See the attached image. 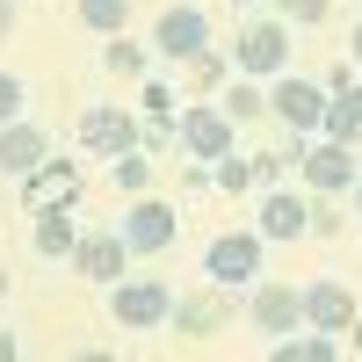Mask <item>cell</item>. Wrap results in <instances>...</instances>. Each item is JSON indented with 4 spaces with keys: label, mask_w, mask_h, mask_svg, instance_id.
<instances>
[{
    "label": "cell",
    "mask_w": 362,
    "mask_h": 362,
    "mask_svg": "<svg viewBox=\"0 0 362 362\" xmlns=\"http://www.w3.org/2000/svg\"><path fill=\"white\" fill-rule=\"evenodd\" d=\"M167 312H174V290L160 276H116L109 283V319L124 334H153V326H167Z\"/></svg>",
    "instance_id": "cell-1"
},
{
    "label": "cell",
    "mask_w": 362,
    "mask_h": 362,
    "mask_svg": "<svg viewBox=\"0 0 362 362\" xmlns=\"http://www.w3.org/2000/svg\"><path fill=\"white\" fill-rule=\"evenodd\" d=\"M232 58H239L247 80H276V73H290V29L283 22H247L232 37Z\"/></svg>",
    "instance_id": "cell-2"
},
{
    "label": "cell",
    "mask_w": 362,
    "mask_h": 362,
    "mask_svg": "<svg viewBox=\"0 0 362 362\" xmlns=\"http://www.w3.org/2000/svg\"><path fill=\"white\" fill-rule=\"evenodd\" d=\"M203 276L210 283H254L261 276V232H218V239H210V247H203Z\"/></svg>",
    "instance_id": "cell-3"
},
{
    "label": "cell",
    "mask_w": 362,
    "mask_h": 362,
    "mask_svg": "<svg viewBox=\"0 0 362 362\" xmlns=\"http://www.w3.org/2000/svg\"><path fill=\"white\" fill-rule=\"evenodd\" d=\"M124 247L131 254H160V247H174V232H181V218H174V203H160V196H131V210H124Z\"/></svg>",
    "instance_id": "cell-4"
},
{
    "label": "cell",
    "mask_w": 362,
    "mask_h": 362,
    "mask_svg": "<svg viewBox=\"0 0 362 362\" xmlns=\"http://www.w3.org/2000/svg\"><path fill=\"white\" fill-rule=\"evenodd\" d=\"M268 109H276L283 124L305 138V131H319V116H326V87L297 80V73H276V87H268Z\"/></svg>",
    "instance_id": "cell-5"
},
{
    "label": "cell",
    "mask_w": 362,
    "mask_h": 362,
    "mask_svg": "<svg viewBox=\"0 0 362 362\" xmlns=\"http://www.w3.org/2000/svg\"><path fill=\"white\" fill-rule=\"evenodd\" d=\"M297 167H305V181L319 196H341V189H355V145H341V138H319L312 153H297Z\"/></svg>",
    "instance_id": "cell-6"
},
{
    "label": "cell",
    "mask_w": 362,
    "mask_h": 362,
    "mask_svg": "<svg viewBox=\"0 0 362 362\" xmlns=\"http://www.w3.org/2000/svg\"><path fill=\"white\" fill-rule=\"evenodd\" d=\"M225 319H232V305H225V283H210V290H196V297H174V312H167V326H174V334H189V341L225 334Z\"/></svg>",
    "instance_id": "cell-7"
},
{
    "label": "cell",
    "mask_w": 362,
    "mask_h": 362,
    "mask_svg": "<svg viewBox=\"0 0 362 362\" xmlns=\"http://www.w3.org/2000/svg\"><path fill=\"white\" fill-rule=\"evenodd\" d=\"M174 138L189 145L196 160H218V153H232V116H225L218 102H196V109H181V124H174Z\"/></svg>",
    "instance_id": "cell-8"
},
{
    "label": "cell",
    "mask_w": 362,
    "mask_h": 362,
    "mask_svg": "<svg viewBox=\"0 0 362 362\" xmlns=\"http://www.w3.org/2000/svg\"><path fill=\"white\" fill-rule=\"evenodd\" d=\"M80 145H87L95 160L131 153V145H138V116H131V109H87V116H80Z\"/></svg>",
    "instance_id": "cell-9"
},
{
    "label": "cell",
    "mask_w": 362,
    "mask_h": 362,
    "mask_svg": "<svg viewBox=\"0 0 362 362\" xmlns=\"http://www.w3.org/2000/svg\"><path fill=\"white\" fill-rule=\"evenodd\" d=\"M66 261L80 268L87 283H116V276H124V261H131V247H124V232H80Z\"/></svg>",
    "instance_id": "cell-10"
},
{
    "label": "cell",
    "mask_w": 362,
    "mask_h": 362,
    "mask_svg": "<svg viewBox=\"0 0 362 362\" xmlns=\"http://www.w3.org/2000/svg\"><path fill=\"white\" fill-rule=\"evenodd\" d=\"M247 319L261 326V334H290V326H305V290H290V283H254Z\"/></svg>",
    "instance_id": "cell-11"
},
{
    "label": "cell",
    "mask_w": 362,
    "mask_h": 362,
    "mask_svg": "<svg viewBox=\"0 0 362 362\" xmlns=\"http://www.w3.org/2000/svg\"><path fill=\"white\" fill-rule=\"evenodd\" d=\"M153 44H160V58L203 51V44H210V15H203V8H167V15L153 22Z\"/></svg>",
    "instance_id": "cell-12"
},
{
    "label": "cell",
    "mask_w": 362,
    "mask_h": 362,
    "mask_svg": "<svg viewBox=\"0 0 362 362\" xmlns=\"http://www.w3.org/2000/svg\"><path fill=\"white\" fill-rule=\"evenodd\" d=\"M51 160V138L37 131V124H22V116H15V124H0V174H37Z\"/></svg>",
    "instance_id": "cell-13"
},
{
    "label": "cell",
    "mask_w": 362,
    "mask_h": 362,
    "mask_svg": "<svg viewBox=\"0 0 362 362\" xmlns=\"http://www.w3.org/2000/svg\"><path fill=\"white\" fill-rule=\"evenodd\" d=\"M348 319H355V297H348V283H334V276H319L312 290H305V326H319V334H348Z\"/></svg>",
    "instance_id": "cell-14"
},
{
    "label": "cell",
    "mask_w": 362,
    "mask_h": 362,
    "mask_svg": "<svg viewBox=\"0 0 362 362\" xmlns=\"http://www.w3.org/2000/svg\"><path fill=\"white\" fill-rule=\"evenodd\" d=\"M319 131H326V138H341V145H362V80H355V73L334 87V95H326Z\"/></svg>",
    "instance_id": "cell-15"
},
{
    "label": "cell",
    "mask_w": 362,
    "mask_h": 362,
    "mask_svg": "<svg viewBox=\"0 0 362 362\" xmlns=\"http://www.w3.org/2000/svg\"><path fill=\"white\" fill-rule=\"evenodd\" d=\"M261 239H305V196L268 189L261 196Z\"/></svg>",
    "instance_id": "cell-16"
},
{
    "label": "cell",
    "mask_w": 362,
    "mask_h": 362,
    "mask_svg": "<svg viewBox=\"0 0 362 362\" xmlns=\"http://www.w3.org/2000/svg\"><path fill=\"white\" fill-rule=\"evenodd\" d=\"M73 239H80V225H73V218H66L58 203H51V210H37V254H44V261L73 254Z\"/></svg>",
    "instance_id": "cell-17"
},
{
    "label": "cell",
    "mask_w": 362,
    "mask_h": 362,
    "mask_svg": "<svg viewBox=\"0 0 362 362\" xmlns=\"http://www.w3.org/2000/svg\"><path fill=\"white\" fill-rule=\"evenodd\" d=\"M181 73H189V95H210V87H225V51H189L181 58Z\"/></svg>",
    "instance_id": "cell-18"
},
{
    "label": "cell",
    "mask_w": 362,
    "mask_h": 362,
    "mask_svg": "<svg viewBox=\"0 0 362 362\" xmlns=\"http://www.w3.org/2000/svg\"><path fill=\"white\" fill-rule=\"evenodd\" d=\"M80 22L102 29V37H116V29L131 22V0H80Z\"/></svg>",
    "instance_id": "cell-19"
},
{
    "label": "cell",
    "mask_w": 362,
    "mask_h": 362,
    "mask_svg": "<svg viewBox=\"0 0 362 362\" xmlns=\"http://www.w3.org/2000/svg\"><path fill=\"white\" fill-rule=\"evenodd\" d=\"M254 181V160H232V153H218L210 160V189H225V196H239Z\"/></svg>",
    "instance_id": "cell-20"
},
{
    "label": "cell",
    "mask_w": 362,
    "mask_h": 362,
    "mask_svg": "<svg viewBox=\"0 0 362 362\" xmlns=\"http://www.w3.org/2000/svg\"><path fill=\"white\" fill-rule=\"evenodd\" d=\"M218 109L232 116V124H247V116H261V109H268V95H261V87H254V80H239V87H232V95H225Z\"/></svg>",
    "instance_id": "cell-21"
},
{
    "label": "cell",
    "mask_w": 362,
    "mask_h": 362,
    "mask_svg": "<svg viewBox=\"0 0 362 362\" xmlns=\"http://www.w3.org/2000/svg\"><path fill=\"white\" fill-rule=\"evenodd\" d=\"M145 181H153V167L138 160V145H131V153H116V189H131V196H145Z\"/></svg>",
    "instance_id": "cell-22"
},
{
    "label": "cell",
    "mask_w": 362,
    "mask_h": 362,
    "mask_svg": "<svg viewBox=\"0 0 362 362\" xmlns=\"http://www.w3.org/2000/svg\"><path fill=\"white\" fill-rule=\"evenodd\" d=\"M348 218H341V210H334V196H319V203H305V232H319V239H334Z\"/></svg>",
    "instance_id": "cell-23"
},
{
    "label": "cell",
    "mask_w": 362,
    "mask_h": 362,
    "mask_svg": "<svg viewBox=\"0 0 362 362\" xmlns=\"http://www.w3.org/2000/svg\"><path fill=\"white\" fill-rule=\"evenodd\" d=\"M102 58H109V73H145V51H138V44H124V29L109 37V51H102Z\"/></svg>",
    "instance_id": "cell-24"
},
{
    "label": "cell",
    "mask_w": 362,
    "mask_h": 362,
    "mask_svg": "<svg viewBox=\"0 0 362 362\" xmlns=\"http://www.w3.org/2000/svg\"><path fill=\"white\" fill-rule=\"evenodd\" d=\"M15 116H22V80L0 73V124H15Z\"/></svg>",
    "instance_id": "cell-25"
},
{
    "label": "cell",
    "mask_w": 362,
    "mask_h": 362,
    "mask_svg": "<svg viewBox=\"0 0 362 362\" xmlns=\"http://www.w3.org/2000/svg\"><path fill=\"white\" fill-rule=\"evenodd\" d=\"M290 22H326V0H283Z\"/></svg>",
    "instance_id": "cell-26"
},
{
    "label": "cell",
    "mask_w": 362,
    "mask_h": 362,
    "mask_svg": "<svg viewBox=\"0 0 362 362\" xmlns=\"http://www.w3.org/2000/svg\"><path fill=\"white\" fill-rule=\"evenodd\" d=\"M254 181H268V189H276V181H283V153H254Z\"/></svg>",
    "instance_id": "cell-27"
},
{
    "label": "cell",
    "mask_w": 362,
    "mask_h": 362,
    "mask_svg": "<svg viewBox=\"0 0 362 362\" xmlns=\"http://www.w3.org/2000/svg\"><path fill=\"white\" fill-rule=\"evenodd\" d=\"M15 37V0H0V44Z\"/></svg>",
    "instance_id": "cell-28"
},
{
    "label": "cell",
    "mask_w": 362,
    "mask_h": 362,
    "mask_svg": "<svg viewBox=\"0 0 362 362\" xmlns=\"http://www.w3.org/2000/svg\"><path fill=\"white\" fill-rule=\"evenodd\" d=\"M348 348H355V355H362V312H355V319H348Z\"/></svg>",
    "instance_id": "cell-29"
},
{
    "label": "cell",
    "mask_w": 362,
    "mask_h": 362,
    "mask_svg": "<svg viewBox=\"0 0 362 362\" xmlns=\"http://www.w3.org/2000/svg\"><path fill=\"white\" fill-rule=\"evenodd\" d=\"M15 355H22V348H15V334H0V362H15Z\"/></svg>",
    "instance_id": "cell-30"
},
{
    "label": "cell",
    "mask_w": 362,
    "mask_h": 362,
    "mask_svg": "<svg viewBox=\"0 0 362 362\" xmlns=\"http://www.w3.org/2000/svg\"><path fill=\"white\" fill-rule=\"evenodd\" d=\"M348 51H355V66H362V22H355V37H348Z\"/></svg>",
    "instance_id": "cell-31"
},
{
    "label": "cell",
    "mask_w": 362,
    "mask_h": 362,
    "mask_svg": "<svg viewBox=\"0 0 362 362\" xmlns=\"http://www.w3.org/2000/svg\"><path fill=\"white\" fill-rule=\"evenodd\" d=\"M355 218H362V174H355Z\"/></svg>",
    "instance_id": "cell-32"
},
{
    "label": "cell",
    "mask_w": 362,
    "mask_h": 362,
    "mask_svg": "<svg viewBox=\"0 0 362 362\" xmlns=\"http://www.w3.org/2000/svg\"><path fill=\"white\" fill-rule=\"evenodd\" d=\"M0 297H8V261H0Z\"/></svg>",
    "instance_id": "cell-33"
}]
</instances>
